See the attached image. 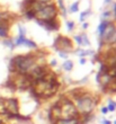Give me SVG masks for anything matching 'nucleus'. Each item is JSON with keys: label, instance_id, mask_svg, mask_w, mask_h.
Wrapping results in <instances>:
<instances>
[{"label": "nucleus", "instance_id": "4be33fe9", "mask_svg": "<svg viewBox=\"0 0 116 124\" xmlns=\"http://www.w3.org/2000/svg\"><path fill=\"white\" fill-rule=\"evenodd\" d=\"M75 38H76V41L78 42V44L82 45V38H81V36H75Z\"/></svg>", "mask_w": 116, "mask_h": 124}, {"label": "nucleus", "instance_id": "f03ea898", "mask_svg": "<svg viewBox=\"0 0 116 124\" xmlns=\"http://www.w3.org/2000/svg\"><path fill=\"white\" fill-rule=\"evenodd\" d=\"M33 68H34L33 55H17L10 62V69L21 74H26Z\"/></svg>", "mask_w": 116, "mask_h": 124}, {"label": "nucleus", "instance_id": "0eeeda50", "mask_svg": "<svg viewBox=\"0 0 116 124\" xmlns=\"http://www.w3.org/2000/svg\"><path fill=\"white\" fill-rule=\"evenodd\" d=\"M4 107L6 111V115L8 114H18V102L15 98L4 99Z\"/></svg>", "mask_w": 116, "mask_h": 124}, {"label": "nucleus", "instance_id": "a211bd4d", "mask_svg": "<svg viewBox=\"0 0 116 124\" xmlns=\"http://www.w3.org/2000/svg\"><path fill=\"white\" fill-rule=\"evenodd\" d=\"M81 38H82V45H90V42L88 41V38H87L86 34L81 35Z\"/></svg>", "mask_w": 116, "mask_h": 124}, {"label": "nucleus", "instance_id": "5701e85b", "mask_svg": "<svg viewBox=\"0 0 116 124\" xmlns=\"http://www.w3.org/2000/svg\"><path fill=\"white\" fill-rule=\"evenodd\" d=\"M60 57L63 58V59H66L68 55H66V53H64V52H60Z\"/></svg>", "mask_w": 116, "mask_h": 124}, {"label": "nucleus", "instance_id": "423d86ee", "mask_svg": "<svg viewBox=\"0 0 116 124\" xmlns=\"http://www.w3.org/2000/svg\"><path fill=\"white\" fill-rule=\"evenodd\" d=\"M54 46L58 50H61L60 52H68L69 50L72 49V43L69 38H66L64 36H59L56 38L55 43H54Z\"/></svg>", "mask_w": 116, "mask_h": 124}, {"label": "nucleus", "instance_id": "39448f33", "mask_svg": "<svg viewBox=\"0 0 116 124\" xmlns=\"http://www.w3.org/2000/svg\"><path fill=\"white\" fill-rule=\"evenodd\" d=\"M61 106V115H64L66 117L64 119H70V117H79V114H78V111L75 107V105L66 100V103H63Z\"/></svg>", "mask_w": 116, "mask_h": 124}, {"label": "nucleus", "instance_id": "2eb2a0df", "mask_svg": "<svg viewBox=\"0 0 116 124\" xmlns=\"http://www.w3.org/2000/svg\"><path fill=\"white\" fill-rule=\"evenodd\" d=\"M78 6H79V1H76L73 5L70 6L69 10H70L71 14H73V12H77V11H78Z\"/></svg>", "mask_w": 116, "mask_h": 124}, {"label": "nucleus", "instance_id": "c85d7f7f", "mask_svg": "<svg viewBox=\"0 0 116 124\" xmlns=\"http://www.w3.org/2000/svg\"><path fill=\"white\" fill-rule=\"evenodd\" d=\"M113 124H116V121H114V123H113Z\"/></svg>", "mask_w": 116, "mask_h": 124}, {"label": "nucleus", "instance_id": "f3484780", "mask_svg": "<svg viewBox=\"0 0 116 124\" xmlns=\"http://www.w3.org/2000/svg\"><path fill=\"white\" fill-rule=\"evenodd\" d=\"M108 112H115L116 108V103H114L113 100H109V104H108Z\"/></svg>", "mask_w": 116, "mask_h": 124}, {"label": "nucleus", "instance_id": "20e7f679", "mask_svg": "<svg viewBox=\"0 0 116 124\" xmlns=\"http://www.w3.org/2000/svg\"><path fill=\"white\" fill-rule=\"evenodd\" d=\"M96 100L88 96V95H81L79 97H77V105L78 108L80 109L82 113H90L96 106Z\"/></svg>", "mask_w": 116, "mask_h": 124}, {"label": "nucleus", "instance_id": "7ed1b4c3", "mask_svg": "<svg viewBox=\"0 0 116 124\" xmlns=\"http://www.w3.org/2000/svg\"><path fill=\"white\" fill-rule=\"evenodd\" d=\"M56 15H58V9L54 5H45L42 7L38 11L35 12V17L38 21H52L55 19Z\"/></svg>", "mask_w": 116, "mask_h": 124}, {"label": "nucleus", "instance_id": "4468645a", "mask_svg": "<svg viewBox=\"0 0 116 124\" xmlns=\"http://www.w3.org/2000/svg\"><path fill=\"white\" fill-rule=\"evenodd\" d=\"M62 68H63L66 71H71L72 68H73V62L70 61V60H68V61H66L62 64Z\"/></svg>", "mask_w": 116, "mask_h": 124}, {"label": "nucleus", "instance_id": "1a4fd4ad", "mask_svg": "<svg viewBox=\"0 0 116 124\" xmlns=\"http://www.w3.org/2000/svg\"><path fill=\"white\" fill-rule=\"evenodd\" d=\"M14 42V45H16V46H19V45H26L27 47H30V49H34V47H36V44L34 43V42L29 41V40H27L25 36H18L17 38H16Z\"/></svg>", "mask_w": 116, "mask_h": 124}, {"label": "nucleus", "instance_id": "9d476101", "mask_svg": "<svg viewBox=\"0 0 116 124\" xmlns=\"http://www.w3.org/2000/svg\"><path fill=\"white\" fill-rule=\"evenodd\" d=\"M37 23L40 25L44 26L47 31H56L59 28V23L56 21V19H52V21H38Z\"/></svg>", "mask_w": 116, "mask_h": 124}, {"label": "nucleus", "instance_id": "aec40b11", "mask_svg": "<svg viewBox=\"0 0 116 124\" xmlns=\"http://www.w3.org/2000/svg\"><path fill=\"white\" fill-rule=\"evenodd\" d=\"M90 14H91V12L89 10L85 11V12H82V14L80 15V21H85V17H86V16H88V15H90Z\"/></svg>", "mask_w": 116, "mask_h": 124}, {"label": "nucleus", "instance_id": "dca6fc26", "mask_svg": "<svg viewBox=\"0 0 116 124\" xmlns=\"http://www.w3.org/2000/svg\"><path fill=\"white\" fill-rule=\"evenodd\" d=\"M107 24H108V21H101V24L99 25V27H98V33H99V34L103 33V31L105 29V27L107 26Z\"/></svg>", "mask_w": 116, "mask_h": 124}, {"label": "nucleus", "instance_id": "bb28decb", "mask_svg": "<svg viewBox=\"0 0 116 124\" xmlns=\"http://www.w3.org/2000/svg\"><path fill=\"white\" fill-rule=\"evenodd\" d=\"M82 27H83V28H87V27H88V24H87V23H85V24H83V26H82Z\"/></svg>", "mask_w": 116, "mask_h": 124}, {"label": "nucleus", "instance_id": "cd10ccee", "mask_svg": "<svg viewBox=\"0 0 116 124\" xmlns=\"http://www.w3.org/2000/svg\"><path fill=\"white\" fill-rule=\"evenodd\" d=\"M104 124H112V123L109 122V121H105V122H104Z\"/></svg>", "mask_w": 116, "mask_h": 124}, {"label": "nucleus", "instance_id": "412c9836", "mask_svg": "<svg viewBox=\"0 0 116 124\" xmlns=\"http://www.w3.org/2000/svg\"><path fill=\"white\" fill-rule=\"evenodd\" d=\"M66 25H68L69 31H72V29H73V27H75V23H73V21H66Z\"/></svg>", "mask_w": 116, "mask_h": 124}, {"label": "nucleus", "instance_id": "9b49d317", "mask_svg": "<svg viewBox=\"0 0 116 124\" xmlns=\"http://www.w3.org/2000/svg\"><path fill=\"white\" fill-rule=\"evenodd\" d=\"M55 124H79V117H70V119H60Z\"/></svg>", "mask_w": 116, "mask_h": 124}, {"label": "nucleus", "instance_id": "6e6552de", "mask_svg": "<svg viewBox=\"0 0 116 124\" xmlns=\"http://www.w3.org/2000/svg\"><path fill=\"white\" fill-rule=\"evenodd\" d=\"M115 33H116L115 26L113 25L112 23H108V24H107V26L105 27V29H104V31H103V33L100 34V36H101V38H103V40L111 42V38H113V37H114Z\"/></svg>", "mask_w": 116, "mask_h": 124}, {"label": "nucleus", "instance_id": "a878e982", "mask_svg": "<svg viewBox=\"0 0 116 124\" xmlns=\"http://www.w3.org/2000/svg\"><path fill=\"white\" fill-rule=\"evenodd\" d=\"M80 63H81V64H85V63H86V60H85V59H81Z\"/></svg>", "mask_w": 116, "mask_h": 124}, {"label": "nucleus", "instance_id": "ddd939ff", "mask_svg": "<svg viewBox=\"0 0 116 124\" xmlns=\"http://www.w3.org/2000/svg\"><path fill=\"white\" fill-rule=\"evenodd\" d=\"M8 36V24L7 21H0V37Z\"/></svg>", "mask_w": 116, "mask_h": 124}, {"label": "nucleus", "instance_id": "b1692460", "mask_svg": "<svg viewBox=\"0 0 116 124\" xmlns=\"http://www.w3.org/2000/svg\"><path fill=\"white\" fill-rule=\"evenodd\" d=\"M101 113H103V114H107V113H108V108H107V107H103V108H101Z\"/></svg>", "mask_w": 116, "mask_h": 124}, {"label": "nucleus", "instance_id": "6ab92c4d", "mask_svg": "<svg viewBox=\"0 0 116 124\" xmlns=\"http://www.w3.org/2000/svg\"><path fill=\"white\" fill-rule=\"evenodd\" d=\"M4 44H5V45H8L10 49H14V46H15V45H14V42L11 41V40H9V38L4 41Z\"/></svg>", "mask_w": 116, "mask_h": 124}, {"label": "nucleus", "instance_id": "f257e3e1", "mask_svg": "<svg viewBox=\"0 0 116 124\" xmlns=\"http://www.w3.org/2000/svg\"><path fill=\"white\" fill-rule=\"evenodd\" d=\"M33 88L36 95H38L41 97H50L56 93L59 88V83L54 73L46 72V74L43 78L37 79L33 83Z\"/></svg>", "mask_w": 116, "mask_h": 124}, {"label": "nucleus", "instance_id": "393cba45", "mask_svg": "<svg viewBox=\"0 0 116 124\" xmlns=\"http://www.w3.org/2000/svg\"><path fill=\"white\" fill-rule=\"evenodd\" d=\"M55 64H56V60H52V61H51V66H52V67H54Z\"/></svg>", "mask_w": 116, "mask_h": 124}, {"label": "nucleus", "instance_id": "f8f14e48", "mask_svg": "<svg viewBox=\"0 0 116 124\" xmlns=\"http://www.w3.org/2000/svg\"><path fill=\"white\" fill-rule=\"evenodd\" d=\"M61 106L59 105V104H56L55 106H53L52 107V117L55 120V121H58V120L61 119Z\"/></svg>", "mask_w": 116, "mask_h": 124}]
</instances>
